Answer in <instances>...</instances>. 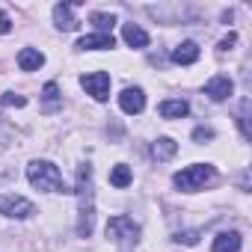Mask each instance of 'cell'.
<instances>
[{
	"instance_id": "1",
	"label": "cell",
	"mask_w": 252,
	"mask_h": 252,
	"mask_svg": "<svg viewBox=\"0 0 252 252\" xmlns=\"http://www.w3.org/2000/svg\"><path fill=\"white\" fill-rule=\"evenodd\" d=\"M74 193H77V234L89 237L95 228V190H92V166L89 163L77 166Z\"/></svg>"
},
{
	"instance_id": "2",
	"label": "cell",
	"mask_w": 252,
	"mask_h": 252,
	"mask_svg": "<svg viewBox=\"0 0 252 252\" xmlns=\"http://www.w3.org/2000/svg\"><path fill=\"white\" fill-rule=\"evenodd\" d=\"M27 181L45 193H63L65 184H63V172L60 166H54L51 160H33L27 166Z\"/></svg>"
},
{
	"instance_id": "3",
	"label": "cell",
	"mask_w": 252,
	"mask_h": 252,
	"mask_svg": "<svg viewBox=\"0 0 252 252\" xmlns=\"http://www.w3.org/2000/svg\"><path fill=\"white\" fill-rule=\"evenodd\" d=\"M217 175V169L211 163H193V166H184L181 172H175V187L184 190V193H196L199 187H205L211 178Z\"/></svg>"
},
{
	"instance_id": "4",
	"label": "cell",
	"mask_w": 252,
	"mask_h": 252,
	"mask_svg": "<svg viewBox=\"0 0 252 252\" xmlns=\"http://www.w3.org/2000/svg\"><path fill=\"white\" fill-rule=\"evenodd\" d=\"M107 237L116 243V246H137V240H140V225L131 220V217H110V222H107Z\"/></svg>"
},
{
	"instance_id": "5",
	"label": "cell",
	"mask_w": 252,
	"mask_h": 252,
	"mask_svg": "<svg viewBox=\"0 0 252 252\" xmlns=\"http://www.w3.org/2000/svg\"><path fill=\"white\" fill-rule=\"evenodd\" d=\"M0 214L3 217H12V220H27L36 214V205L24 196H15V193H6L0 196Z\"/></svg>"
},
{
	"instance_id": "6",
	"label": "cell",
	"mask_w": 252,
	"mask_h": 252,
	"mask_svg": "<svg viewBox=\"0 0 252 252\" xmlns=\"http://www.w3.org/2000/svg\"><path fill=\"white\" fill-rule=\"evenodd\" d=\"M80 86L86 89V95H92L95 101H107L110 98V74L107 71H92L80 77Z\"/></svg>"
},
{
	"instance_id": "7",
	"label": "cell",
	"mask_w": 252,
	"mask_h": 252,
	"mask_svg": "<svg viewBox=\"0 0 252 252\" xmlns=\"http://www.w3.org/2000/svg\"><path fill=\"white\" fill-rule=\"evenodd\" d=\"M119 107H122L125 113H131V116L143 113V110H146V92H143L140 86H128V89H122V95H119Z\"/></svg>"
},
{
	"instance_id": "8",
	"label": "cell",
	"mask_w": 252,
	"mask_h": 252,
	"mask_svg": "<svg viewBox=\"0 0 252 252\" xmlns=\"http://www.w3.org/2000/svg\"><path fill=\"white\" fill-rule=\"evenodd\" d=\"M231 92H234V83H231L225 74H217V77H211V80L205 83V95H208L211 101H225Z\"/></svg>"
},
{
	"instance_id": "9",
	"label": "cell",
	"mask_w": 252,
	"mask_h": 252,
	"mask_svg": "<svg viewBox=\"0 0 252 252\" xmlns=\"http://www.w3.org/2000/svg\"><path fill=\"white\" fill-rule=\"evenodd\" d=\"M77 48L80 51H110V48H116V39H113V33H89L77 42Z\"/></svg>"
},
{
	"instance_id": "10",
	"label": "cell",
	"mask_w": 252,
	"mask_h": 252,
	"mask_svg": "<svg viewBox=\"0 0 252 252\" xmlns=\"http://www.w3.org/2000/svg\"><path fill=\"white\" fill-rule=\"evenodd\" d=\"M18 65H21V71H39L45 65V54L36 51V48H21L18 51Z\"/></svg>"
},
{
	"instance_id": "11",
	"label": "cell",
	"mask_w": 252,
	"mask_h": 252,
	"mask_svg": "<svg viewBox=\"0 0 252 252\" xmlns=\"http://www.w3.org/2000/svg\"><path fill=\"white\" fill-rule=\"evenodd\" d=\"M199 60V45L196 42H181L178 48H172V63L178 65H193Z\"/></svg>"
},
{
	"instance_id": "12",
	"label": "cell",
	"mask_w": 252,
	"mask_h": 252,
	"mask_svg": "<svg viewBox=\"0 0 252 252\" xmlns=\"http://www.w3.org/2000/svg\"><path fill=\"white\" fill-rule=\"evenodd\" d=\"M160 116L163 119H184L187 113H190V104L184 101V98H169V101H160Z\"/></svg>"
},
{
	"instance_id": "13",
	"label": "cell",
	"mask_w": 252,
	"mask_h": 252,
	"mask_svg": "<svg viewBox=\"0 0 252 252\" xmlns=\"http://www.w3.org/2000/svg\"><path fill=\"white\" fill-rule=\"evenodd\" d=\"M71 9H74L71 3H57V6H54V21H57L60 30H74V27H77V18H74Z\"/></svg>"
},
{
	"instance_id": "14",
	"label": "cell",
	"mask_w": 252,
	"mask_h": 252,
	"mask_svg": "<svg viewBox=\"0 0 252 252\" xmlns=\"http://www.w3.org/2000/svg\"><path fill=\"white\" fill-rule=\"evenodd\" d=\"M240 234L237 231H222L214 237V252H240Z\"/></svg>"
},
{
	"instance_id": "15",
	"label": "cell",
	"mask_w": 252,
	"mask_h": 252,
	"mask_svg": "<svg viewBox=\"0 0 252 252\" xmlns=\"http://www.w3.org/2000/svg\"><path fill=\"white\" fill-rule=\"evenodd\" d=\"M122 36H125V42H128L131 48H146L149 45V33L143 27H137V24H125L122 27Z\"/></svg>"
},
{
	"instance_id": "16",
	"label": "cell",
	"mask_w": 252,
	"mask_h": 252,
	"mask_svg": "<svg viewBox=\"0 0 252 252\" xmlns=\"http://www.w3.org/2000/svg\"><path fill=\"white\" fill-rule=\"evenodd\" d=\"M175 152H178V143H175V140H169V137H160V140L152 146V155H155L158 160H169Z\"/></svg>"
},
{
	"instance_id": "17",
	"label": "cell",
	"mask_w": 252,
	"mask_h": 252,
	"mask_svg": "<svg viewBox=\"0 0 252 252\" xmlns=\"http://www.w3.org/2000/svg\"><path fill=\"white\" fill-rule=\"evenodd\" d=\"M131 181H134V175H131V166L119 163V166H113V169H110V184H113V187H119V190H122V187H128Z\"/></svg>"
},
{
	"instance_id": "18",
	"label": "cell",
	"mask_w": 252,
	"mask_h": 252,
	"mask_svg": "<svg viewBox=\"0 0 252 252\" xmlns=\"http://www.w3.org/2000/svg\"><path fill=\"white\" fill-rule=\"evenodd\" d=\"M95 27H98V33H110L113 30V24H116V15L113 12H92V18H89Z\"/></svg>"
},
{
	"instance_id": "19",
	"label": "cell",
	"mask_w": 252,
	"mask_h": 252,
	"mask_svg": "<svg viewBox=\"0 0 252 252\" xmlns=\"http://www.w3.org/2000/svg\"><path fill=\"white\" fill-rule=\"evenodd\" d=\"M42 98H45V104L48 107H54L57 101H60V86L51 80V83H45V89H42Z\"/></svg>"
},
{
	"instance_id": "20",
	"label": "cell",
	"mask_w": 252,
	"mask_h": 252,
	"mask_svg": "<svg viewBox=\"0 0 252 252\" xmlns=\"http://www.w3.org/2000/svg\"><path fill=\"white\" fill-rule=\"evenodd\" d=\"M0 101H3V107H24L27 104V98L24 95H15V92H6Z\"/></svg>"
},
{
	"instance_id": "21",
	"label": "cell",
	"mask_w": 252,
	"mask_h": 252,
	"mask_svg": "<svg viewBox=\"0 0 252 252\" xmlns=\"http://www.w3.org/2000/svg\"><path fill=\"white\" fill-rule=\"evenodd\" d=\"M175 240L184 243V246H196V243H199V231H178Z\"/></svg>"
},
{
	"instance_id": "22",
	"label": "cell",
	"mask_w": 252,
	"mask_h": 252,
	"mask_svg": "<svg viewBox=\"0 0 252 252\" xmlns=\"http://www.w3.org/2000/svg\"><path fill=\"white\" fill-rule=\"evenodd\" d=\"M211 137H214V131H211V128H196V131H193V140H196V143L211 140Z\"/></svg>"
},
{
	"instance_id": "23",
	"label": "cell",
	"mask_w": 252,
	"mask_h": 252,
	"mask_svg": "<svg viewBox=\"0 0 252 252\" xmlns=\"http://www.w3.org/2000/svg\"><path fill=\"white\" fill-rule=\"evenodd\" d=\"M12 30V21H9V15L0 9V33H9Z\"/></svg>"
},
{
	"instance_id": "24",
	"label": "cell",
	"mask_w": 252,
	"mask_h": 252,
	"mask_svg": "<svg viewBox=\"0 0 252 252\" xmlns=\"http://www.w3.org/2000/svg\"><path fill=\"white\" fill-rule=\"evenodd\" d=\"M234 42H237V36H234V33H228V36H225V39L220 42V51H228V48H231Z\"/></svg>"
}]
</instances>
